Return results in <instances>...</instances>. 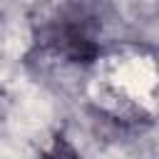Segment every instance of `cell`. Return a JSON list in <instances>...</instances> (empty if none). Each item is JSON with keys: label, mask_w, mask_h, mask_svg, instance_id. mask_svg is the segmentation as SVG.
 I'll return each mask as SVG.
<instances>
[{"label": "cell", "mask_w": 159, "mask_h": 159, "mask_svg": "<svg viewBox=\"0 0 159 159\" xmlns=\"http://www.w3.org/2000/svg\"><path fill=\"white\" fill-rule=\"evenodd\" d=\"M119 20L112 0H62L32 25L27 60L89 67L119 45Z\"/></svg>", "instance_id": "1"}, {"label": "cell", "mask_w": 159, "mask_h": 159, "mask_svg": "<svg viewBox=\"0 0 159 159\" xmlns=\"http://www.w3.org/2000/svg\"><path fill=\"white\" fill-rule=\"evenodd\" d=\"M37 159H82V154H80L77 147L67 139L65 132H55L50 147H47Z\"/></svg>", "instance_id": "2"}]
</instances>
